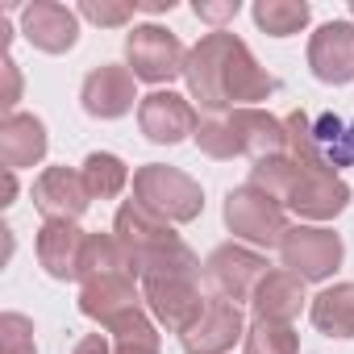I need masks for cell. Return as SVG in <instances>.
I'll list each match as a JSON object with an SVG mask.
<instances>
[{
  "label": "cell",
  "instance_id": "1",
  "mask_svg": "<svg viewBox=\"0 0 354 354\" xmlns=\"http://www.w3.org/2000/svg\"><path fill=\"white\" fill-rule=\"evenodd\" d=\"M184 80H188L192 100H201V109H209V117H225L234 109H254V100H267L279 88L275 75L254 63L250 46L225 30L205 34L188 50Z\"/></svg>",
  "mask_w": 354,
  "mask_h": 354
},
{
  "label": "cell",
  "instance_id": "2",
  "mask_svg": "<svg viewBox=\"0 0 354 354\" xmlns=\"http://www.w3.org/2000/svg\"><path fill=\"white\" fill-rule=\"evenodd\" d=\"M113 238L121 242L125 267L138 279H154V275H201V259L188 250V242L180 234L171 230V221L154 217L138 201H129V205L117 209Z\"/></svg>",
  "mask_w": 354,
  "mask_h": 354
},
{
  "label": "cell",
  "instance_id": "3",
  "mask_svg": "<svg viewBox=\"0 0 354 354\" xmlns=\"http://www.w3.org/2000/svg\"><path fill=\"white\" fill-rule=\"evenodd\" d=\"M283 125H288V150L296 162L325 167L333 175L342 167H354V117L292 109L283 117Z\"/></svg>",
  "mask_w": 354,
  "mask_h": 354
},
{
  "label": "cell",
  "instance_id": "4",
  "mask_svg": "<svg viewBox=\"0 0 354 354\" xmlns=\"http://www.w3.org/2000/svg\"><path fill=\"white\" fill-rule=\"evenodd\" d=\"M133 201L142 209H150L162 221H196L205 209V192L192 175H184L180 167H162V162H146L133 171Z\"/></svg>",
  "mask_w": 354,
  "mask_h": 354
},
{
  "label": "cell",
  "instance_id": "5",
  "mask_svg": "<svg viewBox=\"0 0 354 354\" xmlns=\"http://www.w3.org/2000/svg\"><path fill=\"white\" fill-rule=\"evenodd\" d=\"M225 225L234 238L250 242V246H279L283 234H288V221H283V205L259 188H234L225 196Z\"/></svg>",
  "mask_w": 354,
  "mask_h": 354
},
{
  "label": "cell",
  "instance_id": "6",
  "mask_svg": "<svg viewBox=\"0 0 354 354\" xmlns=\"http://www.w3.org/2000/svg\"><path fill=\"white\" fill-rule=\"evenodd\" d=\"M125 63L133 71V80L146 84H171L175 75H184L188 50L162 26H133V34L125 38Z\"/></svg>",
  "mask_w": 354,
  "mask_h": 354
},
{
  "label": "cell",
  "instance_id": "7",
  "mask_svg": "<svg viewBox=\"0 0 354 354\" xmlns=\"http://www.w3.org/2000/svg\"><path fill=\"white\" fill-rule=\"evenodd\" d=\"M342 238L333 230H321V225H288L283 242H279V259L292 275H300L304 283L308 279H329L337 267H342Z\"/></svg>",
  "mask_w": 354,
  "mask_h": 354
},
{
  "label": "cell",
  "instance_id": "8",
  "mask_svg": "<svg viewBox=\"0 0 354 354\" xmlns=\"http://www.w3.org/2000/svg\"><path fill=\"white\" fill-rule=\"evenodd\" d=\"M142 300L154 313V321L175 329V333H184L205 313L201 275H154V279H142Z\"/></svg>",
  "mask_w": 354,
  "mask_h": 354
},
{
  "label": "cell",
  "instance_id": "9",
  "mask_svg": "<svg viewBox=\"0 0 354 354\" xmlns=\"http://www.w3.org/2000/svg\"><path fill=\"white\" fill-rule=\"evenodd\" d=\"M267 275V259L246 250V246H217L209 259H205V279L213 288V296L221 300H254V288L259 279Z\"/></svg>",
  "mask_w": 354,
  "mask_h": 354
},
{
  "label": "cell",
  "instance_id": "10",
  "mask_svg": "<svg viewBox=\"0 0 354 354\" xmlns=\"http://www.w3.org/2000/svg\"><path fill=\"white\" fill-rule=\"evenodd\" d=\"M242 337H246L242 308L234 300H221V296H209L205 313L180 333V342H184L188 354H230Z\"/></svg>",
  "mask_w": 354,
  "mask_h": 354
},
{
  "label": "cell",
  "instance_id": "11",
  "mask_svg": "<svg viewBox=\"0 0 354 354\" xmlns=\"http://www.w3.org/2000/svg\"><path fill=\"white\" fill-rule=\"evenodd\" d=\"M350 196L354 192H350V184L342 180V175H333L325 167H304L296 188H292V196L283 201V209H292L296 217H308V221H333L337 213H346Z\"/></svg>",
  "mask_w": 354,
  "mask_h": 354
},
{
  "label": "cell",
  "instance_id": "12",
  "mask_svg": "<svg viewBox=\"0 0 354 354\" xmlns=\"http://www.w3.org/2000/svg\"><path fill=\"white\" fill-rule=\"evenodd\" d=\"M138 125L150 142L158 146H175V142H184V138H196V109L180 96V92H150L142 96L138 104Z\"/></svg>",
  "mask_w": 354,
  "mask_h": 354
},
{
  "label": "cell",
  "instance_id": "13",
  "mask_svg": "<svg viewBox=\"0 0 354 354\" xmlns=\"http://www.w3.org/2000/svg\"><path fill=\"white\" fill-rule=\"evenodd\" d=\"M34 205L46 221H80L92 205L84 175L71 167H46L34 180Z\"/></svg>",
  "mask_w": 354,
  "mask_h": 354
},
{
  "label": "cell",
  "instance_id": "14",
  "mask_svg": "<svg viewBox=\"0 0 354 354\" xmlns=\"http://www.w3.org/2000/svg\"><path fill=\"white\" fill-rule=\"evenodd\" d=\"M80 313L100 321L104 329H117L125 317L142 313V296L133 288V275L117 271V275H100V279H88L80 288Z\"/></svg>",
  "mask_w": 354,
  "mask_h": 354
},
{
  "label": "cell",
  "instance_id": "15",
  "mask_svg": "<svg viewBox=\"0 0 354 354\" xmlns=\"http://www.w3.org/2000/svg\"><path fill=\"white\" fill-rule=\"evenodd\" d=\"M21 34L30 46L46 55H67L80 38V17L67 5H55V0H34V5L21 9Z\"/></svg>",
  "mask_w": 354,
  "mask_h": 354
},
{
  "label": "cell",
  "instance_id": "16",
  "mask_svg": "<svg viewBox=\"0 0 354 354\" xmlns=\"http://www.w3.org/2000/svg\"><path fill=\"white\" fill-rule=\"evenodd\" d=\"M80 100H84V113L88 117H100V121L125 117L133 109V100H138L133 71L129 67H117V63H104V67L88 71V80L80 88Z\"/></svg>",
  "mask_w": 354,
  "mask_h": 354
},
{
  "label": "cell",
  "instance_id": "17",
  "mask_svg": "<svg viewBox=\"0 0 354 354\" xmlns=\"http://www.w3.org/2000/svg\"><path fill=\"white\" fill-rule=\"evenodd\" d=\"M308 67L321 84H350L354 80V26L325 21L308 42Z\"/></svg>",
  "mask_w": 354,
  "mask_h": 354
},
{
  "label": "cell",
  "instance_id": "18",
  "mask_svg": "<svg viewBox=\"0 0 354 354\" xmlns=\"http://www.w3.org/2000/svg\"><path fill=\"white\" fill-rule=\"evenodd\" d=\"M84 242H88V234L75 221H46L38 230V263L55 279H80Z\"/></svg>",
  "mask_w": 354,
  "mask_h": 354
},
{
  "label": "cell",
  "instance_id": "19",
  "mask_svg": "<svg viewBox=\"0 0 354 354\" xmlns=\"http://www.w3.org/2000/svg\"><path fill=\"white\" fill-rule=\"evenodd\" d=\"M230 125L238 133V150L250 154L254 162L275 158V154L288 150V125L279 117L263 113V109H234L230 113Z\"/></svg>",
  "mask_w": 354,
  "mask_h": 354
},
{
  "label": "cell",
  "instance_id": "20",
  "mask_svg": "<svg viewBox=\"0 0 354 354\" xmlns=\"http://www.w3.org/2000/svg\"><path fill=\"white\" fill-rule=\"evenodd\" d=\"M0 158L9 171L34 167L46 158V125L34 113H5L0 121Z\"/></svg>",
  "mask_w": 354,
  "mask_h": 354
},
{
  "label": "cell",
  "instance_id": "21",
  "mask_svg": "<svg viewBox=\"0 0 354 354\" xmlns=\"http://www.w3.org/2000/svg\"><path fill=\"white\" fill-rule=\"evenodd\" d=\"M304 279L300 275H292V271H267L263 279H259V288H254V317H263V321H288L292 325V317L304 308Z\"/></svg>",
  "mask_w": 354,
  "mask_h": 354
},
{
  "label": "cell",
  "instance_id": "22",
  "mask_svg": "<svg viewBox=\"0 0 354 354\" xmlns=\"http://www.w3.org/2000/svg\"><path fill=\"white\" fill-rule=\"evenodd\" d=\"M313 325L325 337H354V283H333L313 300Z\"/></svg>",
  "mask_w": 354,
  "mask_h": 354
},
{
  "label": "cell",
  "instance_id": "23",
  "mask_svg": "<svg viewBox=\"0 0 354 354\" xmlns=\"http://www.w3.org/2000/svg\"><path fill=\"white\" fill-rule=\"evenodd\" d=\"M80 175H84L92 201H113V196H121L125 184H129V167H125L117 154H109V150H92V154L84 158Z\"/></svg>",
  "mask_w": 354,
  "mask_h": 354
},
{
  "label": "cell",
  "instance_id": "24",
  "mask_svg": "<svg viewBox=\"0 0 354 354\" xmlns=\"http://www.w3.org/2000/svg\"><path fill=\"white\" fill-rule=\"evenodd\" d=\"M308 17H313V9L304 5V0H259V5H254V21H259V30L271 34V38H292V34H300V30L308 26Z\"/></svg>",
  "mask_w": 354,
  "mask_h": 354
},
{
  "label": "cell",
  "instance_id": "25",
  "mask_svg": "<svg viewBox=\"0 0 354 354\" xmlns=\"http://www.w3.org/2000/svg\"><path fill=\"white\" fill-rule=\"evenodd\" d=\"M300 162L292 158V154H275V158H263V162H254L250 167V188H259V192H267V196H275L279 205L292 196V188H296V180H300Z\"/></svg>",
  "mask_w": 354,
  "mask_h": 354
},
{
  "label": "cell",
  "instance_id": "26",
  "mask_svg": "<svg viewBox=\"0 0 354 354\" xmlns=\"http://www.w3.org/2000/svg\"><path fill=\"white\" fill-rule=\"evenodd\" d=\"M117 271H125V275H129L121 242H117L113 234H88V242H84V259H80V279L88 283V279L117 275Z\"/></svg>",
  "mask_w": 354,
  "mask_h": 354
},
{
  "label": "cell",
  "instance_id": "27",
  "mask_svg": "<svg viewBox=\"0 0 354 354\" xmlns=\"http://www.w3.org/2000/svg\"><path fill=\"white\" fill-rule=\"evenodd\" d=\"M246 354H300V337L288 321H263L254 317L246 325V337H242Z\"/></svg>",
  "mask_w": 354,
  "mask_h": 354
},
{
  "label": "cell",
  "instance_id": "28",
  "mask_svg": "<svg viewBox=\"0 0 354 354\" xmlns=\"http://www.w3.org/2000/svg\"><path fill=\"white\" fill-rule=\"evenodd\" d=\"M109 333H113V354H158V333H154V325H150L146 313L125 317Z\"/></svg>",
  "mask_w": 354,
  "mask_h": 354
},
{
  "label": "cell",
  "instance_id": "29",
  "mask_svg": "<svg viewBox=\"0 0 354 354\" xmlns=\"http://www.w3.org/2000/svg\"><path fill=\"white\" fill-rule=\"evenodd\" d=\"M196 146H201L209 158H234V154H242V150H238V133H234V125H230V113H225V117H205V121L196 125Z\"/></svg>",
  "mask_w": 354,
  "mask_h": 354
},
{
  "label": "cell",
  "instance_id": "30",
  "mask_svg": "<svg viewBox=\"0 0 354 354\" xmlns=\"http://www.w3.org/2000/svg\"><path fill=\"white\" fill-rule=\"evenodd\" d=\"M0 350L5 354H34V321L21 313L0 317Z\"/></svg>",
  "mask_w": 354,
  "mask_h": 354
},
{
  "label": "cell",
  "instance_id": "31",
  "mask_svg": "<svg viewBox=\"0 0 354 354\" xmlns=\"http://www.w3.org/2000/svg\"><path fill=\"white\" fill-rule=\"evenodd\" d=\"M133 9L138 5H125V0H84L80 5V13L96 26H125L133 17Z\"/></svg>",
  "mask_w": 354,
  "mask_h": 354
},
{
  "label": "cell",
  "instance_id": "32",
  "mask_svg": "<svg viewBox=\"0 0 354 354\" xmlns=\"http://www.w3.org/2000/svg\"><path fill=\"white\" fill-rule=\"evenodd\" d=\"M238 0H221V5H209V0H196V17L201 21H209V26H225V21H234L238 17Z\"/></svg>",
  "mask_w": 354,
  "mask_h": 354
},
{
  "label": "cell",
  "instance_id": "33",
  "mask_svg": "<svg viewBox=\"0 0 354 354\" xmlns=\"http://www.w3.org/2000/svg\"><path fill=\"white\" fill-rule=\"evenodd\" d=\"M17 100H21V75H17V63L13 59H5V104L9 113H17Z\"/></svg>",
  "mask_w": 354,
  "mask_h": 354
},
{
  "label": "cell",
  "instance_id": "34",
  "mask_svg": "<svg viewBox=\"0 0 354 354\" xmlns=\"http://www.w3.org/2000/svg\"><path fill=\"white\" fill-rule=\"evenodd\" d=\"M75 354H113V346H109V337H104V333H88V337H80Z\"/></svg>",
  "mask_w": 354,
  "mask_h": 354
},
{
  "label": "cell",
  "instance_id": "35",
  "mask_svg": "<svg viewBox=\"0 0 354 354\" xmlns=\"http://www.w3.org/2000/svg\"><path fill=\"white\" fill-rule=\"evenodd\" d=\"M133 5H138L142 13H171L175 0H133Z\"/></svg>",
  "mask_w": 354,
  "mask_h": 354
},
{
  "label": "cell",
  "instance_id": "36",
  "mask_svg": "<svg viewBox=\"0 0 354 354\" xmlns=\"http://www.w3.org/2000/svg\"><path fill=\"white\" fill-rule=\"evenodd\" d=\"M13 196H17V180H13V171L5 167V205H13Z\"/></svg>",
  "mask_w": 354,
  "mask_h": 354
},
{
  "label": "cell",
  "instance_id": "37",
  "mask_svg": "<svg viewBox=\"0 0 354 354\" xmlns=\"http://www.w3.org/2000/svg\"><path fill=\"white\" fill-rule=\"evenodd\" d=\"M350 13H354V0H350Z\"/></svg>",
  "mask_w": 354,
  "mask_h": 354
}]
</instances>
